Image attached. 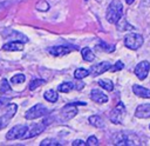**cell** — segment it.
I'll list each match as a JSON object with an SVG mask.
<instances>
[{
    "label": "cell",
    "instance_id": "cell-1",
    "mask_svg": "<svg viewBox=\"0 0 150 146\" xmlns=\"http://www.w3.org/2000/svg\"><path fill=\"white\" fill-rule=\"evenodd\" d=\"M123 14V5L120 0H112L107 8L105 18L110 24H116Z\"/></svg>",
    "mask_w": 150,
    "mask_h": 146
},
{
    "label": "cell",
    "instance_id": "cell-2",
    "mask_svg": "<svg viewBox=\"0 0 150 146\" xmlns=\"http://www.w3.org/2000/svg\"><path fill=\"white\" fill-rule=\"evenodd\" d=\"M141 141L137 139V137L129 132H120L115 135L114 144L116 145H137Z\"/></svg>",
    "mask_w": 150,
    "mask_h": 146
},
{
    "label": "cell",
    "instance_id": "cell-3",
    "mask_svg": "<svg viewBox=\"0 0 150 146\" xmlns=\"http://www.w3.org/2000/svg\"><path fill=\"white\" fill-rule=\"evenodd\" d=\"M124 45L128 48L136 51L143 45V36L138 33H128L124 36Z\"/></svg>",
    "mask_w": 150,
    "mask_h": 146
},
{
    "label": "cell",
    "instance_id": "cell-4",
    "mask_svg": "<svg viewBox=\"0 0 150 146\" xmlns=\"http://www.w3.org/2000/svg\"><path fill=\"white\" fill-rule=\"evenodd\" d=\"M16 111H18V105L12 102V104H8L6 106V112L0 117V131L8 126L11 119L15 115Z\"/></svg>",
    "mask_w": 150,
    "mask_h": 146
},
{
    "label": "cell",
    "instance_id": "cell-5",
    "mask_svg": "<svg viewBox=\"0 0 150 146\" xmlns=\"http://www.w3.org/2000/svg\"><path fill=\"white\" fill-rule=\"evenodd\" d=\"M48 113V110L45 105L42 104H36L33 107H30L26 113H25V118L27 120H33V119H38L41 118L43 115H46Z\"/></svg>",
    "mask_w": 150,
    "mask_h": 146
},
{
    "label": "cell",
    "instance_id": "cell-6",
    "mask_svg": "<svg viewBox=\"0 0 150 146\" xmlns=\"http://www.w3.org/2000/svg\"><path fill=\"white\" fill-rule=\"evenodd\" d=\"M86 102H82V101H76V102H70V104H67L64 107H62L61 110V115L63 119L66 120H69L71 118H74L79 110H77V106H84Z\"/></svg>",
    "mask_w": 150,
    "mask_h": 146
},
{
    "label": "cell",
    "instance_id": "cell-7",
    "mask_svg": "<svg viewBox=\"0 0 150 146\" xmlns=\"http://www.w3.org/2000/svg\"><path fill=\"white\" fill-rule=\"evenodd\" d=\"M125 115V107L123 102H118L115 108H112V111L110 112V120L114 124H121L123 120V117Z\"/></svg>",
    "mask_w": 150,
    "mask_h": 146
},
{
    "label": "cell",
    "instance_id": "cell-8",
    "mask_svg": "<svg viewBox=\"0 0 150 146\" xmlns=\"http://www.w3.org/2000/svg\"><path fill=\"white\" fill-rule=\"evenodd\" d=\"M28 126L25 125H16L14 127H12L7 134H6V139L7 140H15V139H22L26 131H27Z\"/></svg>",
    "mask_w": 150,
    "mask_h": 146
},
{
    "label": "cell",
    "instance_id": "cell-9",
    "mask_svg": "<svg viewBox=\"0 0 150 146\" xmlns=\"http://www.w3.org/2000/svg\"><path fill=\"white\" fill-rule=\"evenodd\" d=\"M46 125H47V124H46L45 120L41 121V122H38V124H33L32 126H29V127L27 128V131H26V133H25V135H23L22 139L33 138V137H36V135L41 134V133L45 131Z\"/></svg>",
    "mask_w": 150,
    "mask_h": 146
},
{
    "label": "cell",
    "instance_id": "cell-10",
    "mask_svg": "<svg viewBox=\"0 0 150 146\" xmlns=\"http://www.w3.org/2000/svg\"><path fill=\"white\" fill-rule=\"evenodd\" d=\"M149 69H150V62L146 61V60H143L141 62H138L135 67V74L137 75L138 79L141 80H144L146 77H148V73H149Z\"/></svg>",
    "mask_w": 150,
    "mask_h": 146
},
{
    "label": "cell",
    "instance_id": "cell-11",
    "mask_svg": "<svg viewBox=\"0 0 150 146\" xmlns=\"http://www.w3.org/2000/svg\"><path fill=\"white\" fill-rule=\"evenodd\" d=\"M25 47L23 42L20 41V40H14V41H9V42H6L4 46H2V49L6 51V52H20L22 51Z\"/></svg>",
    "mask_w": 150,
    "mask_h": 146
},
{
    "label": "cell",
    "instance_id": "cell-12",
    "mask_svg": "<svg viewBox=\"0 0 150 146\" xmlns=\"http://www.w3.org/2000/svg\"><path fill=\"white\" fill-rule=\"evenodd\" d=\"M73 48H74V47L61 45V46H55V47L48 48V52H49V54H52V55H54V57H62V55H64V54L70 53Z\"/></svg>",
    "mask_w": 150,
    "mask_h": 146
},
{
    "label": "cell",
    "instance_id": "cell-13",
    "mask_svg": "<svg viewBox=\"0 0 150 146\" xmlns=\"http://www.w3.org/2000/svg\"><path fill=\"white\" fill-rule=\"evenodd\" d=\"M90 98H91L93 101H95L97 104H104V102H108V100H109V98H108L107 94H104L101 89H96V88L91 89Z\"/></svg>",
    "mask_w": 150,
    "mask_h": 146
},
{
    "label": "cell",
    "instance_id": "cell-14",
    "mask_svg": "<svg viewBox=\"0 0 150 146\" xmlns=\"http://www.w3.org/2000/svg\"><path fill=\"white\" fill-rule=\"evenodd\" d=\"M111 66V64L109 61H102L100 64H96L94 66H91L90 68V73L93 75H98V74H102L104 73L105 71H109V67Z\"/></svg>",
    "mask_w": 150,
    "mask_h": 146
},
{
    "label": "cell",
    "instance_id": "cell-15",
    "mask_svg": "<svg viewBox=\"0 0 150 146\" xmlns=\"http://www.w3.org/2000/svg\"><path fill=\"white\" fill-rule=\"evenodd\" d=\"M135 117L136 118H142V119L150 118V104L138 105L136 111H135Z\"/></svg>",
    "mask_w": 150,
    "mask_h": 146
},
{
    "label": "cell",
    "instance_id": "cell-16",
    "mask_svg": "<svg viewBox=\"0 0 150 146\" xmlns=\"http://www.w3.org/2000/svg\"><path fill=\"white\" fill-rule=\"evenodd\" d=\"M132 92L141 97V98H150V89L143 87V86H139V85H132Z\"/></svg>",
    "mask_w": 150,
    "mask_h": 146
},
{
    "label": "cell",
    "instance_id": "cell-17",
    "mask_svg": "<svg viewBox=\"0 0 150 146\" xmlns=\"http://www.w3.org/2000/svg\"><path fill=\"white\" fill-rule=\"evenodd\" d=\"M43 98L49 102H56L59 99V94L55 89H47L43 93Z\"/></svg>",
    "mask_w": 150,
    "mask_h": 146
},
{
    "label": "cell",
    "instance_id": "cell-18",
    "mask_svg": "<svg viewBox=\"0 0 150 146\" xmlns=\"http://www.w3.org/2000/svg\"><path fill=\"white\" fill-rule=\"evenodd\" d=\"M4 36L7 38V39H18V40H20V41H22V42L28 40V38H27L26 35H23V34L16 32V31H11V33H8V34L5 33Z\"/></svg>",
    "mask_w": 150,
    "mask_h": 146
},
{
    "label": "cell",
    "instance_id": "cell-19",
    "mask_svg": "<svg viewBox=\"0 0 150 146\" xmlns=\"http://www.w3.org/2000/svg\"><path fill=\"white\" fill-rule=\"evenodd\" d=\"M89 122L93 126L97 127V128H101V127L104 126V121H103V119L100 115H91V117H89Z\"/></svg>",
    "mask_w": 150,
    "mask_h": 146
},
{
    "label": "cell",
    "instance_id": "cell-20",
    "mask_svg": "<svg viewBox=\"0 0 150 146\" xmlns=\"http://www.w3.org/2000/svg\"><path fill=\"white\" fill-rule=\"evenodd\" d=\"M81 54H82V58L86 60V61H93L95 59V54L94 52L89 48V47H84L82 51H81Z\"/></svg>",
    "mask_w": 150,
    "mask_h": 146
},
{
    "label": "cell",
    "instance_id": "cell-21",
    "mask_svg": "<svg viewBox=\"0 0 150 146\" xmlns=\"http://www.w3.org/2000/svg\"><path fill=\"white\" fill-rule=\"evenodd\" d=\"M89 74H90V71H89V69H86V68H77V69H75V72H74V77H75V79H77V80H81V79L88 77Z\"/></svg>",
    "mask_w": 150,
    "mask_h": 146
},
{
    "label": "cell",
    "instance_id": "cell-22",
    "mask_svg": "<svg viewBox=\"0 0 150 146\" xmlns=\"http://www.w3.org/2000/svg\"><path fill=\"white\" fill-rule=\"evenodd\" d=\"M73 88H74V84H73V82H69V81H64V82L60 84L59 87H57V89H59L60 92H62V93H68V92H70Z\"/></svg>",
    "mask_w": 150,
    "mask_h": 146
},
{
    "label": "cell",
    "instance_id": "cell-23",
    "mask_svg": "<svg viewBox=\"0 0 150 146\" xmlns=\"http://www.w3.org/2000/svg\"><path fill=\"white\" fill-rule=\"evenodd\" d=\"M97 84H98L101 87H103L104 89H107V91H112V88H114V84H112V81L109 80V79H102V80H98Z\"/></svg>",
    "mask_w": 150,
    "mask_h": 146
},
{
    "label": "cell",
    "instance_id": "cell-24",
    "mask_svg": "<svg viewBox=\"0 0 150 146\" xmlns=\"http://www.w3.org/2000/svg\"><path fill=\"white\" fill-rule=\"evenodd\" d=\"M9 92H11V86H9L8 80L2 79L0 81V93L1 94H6V93H9Z\"/></svg>",
    "mask_w": 150,
    "mask_h": 146
},
{
    "label": "cell",
    "instance_id": "cell-25",
    "mask_svg": "<svg viewBox=\"0 0 150 146\" xmlns=\"http://www.w3.org/2000/svg\"><path fill=\"white\" fill-rule=\"evenodd\" d=\"M25 80H26V77L23 75V74H15V75H13L12 77V79H11V84L12 85H19V84H22V82H25Z\"/></svg>",
    "mask_w": 150,
    "mask_h": 146
},
{
    "label": "cell",
    "instance_id": "cell-26",
    "mask_svg": "<svg viewBox=\"0 0 150 146\" xmlns=\"http://www.w3.org/2000/svg\"><path fill=\"white\" fill-rule=\"evenodd\" d=\"M35 8H36L38 11L46 12V11H48V9H49V4H48L46 0H40V1H38V2H36Z\"/></svg>",
    "mask_w": 150,
    "mask_h": 146
},
{
    "label": "cell",
    "instance_id": "cell-27",
    "mask_svg": "<svg viewBox=\"0 0 150 146\" xmlns=\"http://www.w3.org/2000/svg\"><path fill=\"white\" fill-rule=\"evenodd\" d=\"M45 82H46V81L42 80V79H33V80L29 82V89H30V91H34L35 88H38L39 86L43 85Z\"/></svg>",
    "mask_w": 150,
    "mask_h": 146
},
{
    "label": "cell",
    "instance_id": "cell-28",
    "mask_svg": "<svg viewBox=\"0 0 150 146\" xmlns=\"http://www.w3.org/2000/svg\"><path fill=\"white\" fill-rule=\"evenodd\" d=\"M124 67V64L121 61V60H117L114 65H111L109 67V71L110 72H117V71H122V68Z\"/></svg>",
    "mask_w": 150,
    "mask_h": 146
},
{
    "label": "cell",
    "instance_id": "cell-29",
    "mask_svg": "<svg viewBox=\"0 0 150 146\" xmlns=\"http://www.w3.org/2000/svg\"><path fill=\"white\" fill-rule=\"evenodd\" d=\"M100 46L104 49V52H107V53H111V52H114L115 51V45H108V44H105L104 41H101L100 42Z\"/></svg>",
    "mask_w": 150,
    "mask_h": 146
},
{
    "label": "cell",
    "instance_id": "cell-30",
    "mask_svg": "<svg viewBox=\"0 0 150 146\" xmlns=\"http://www.w3.org/2000/svg\"><path fill=\"white\" fill-rule=\"evenodd\" d=\"M121 19H122V18H121ZM121 19H120V21H121V22H122L123 25H121L120 22H116V25H117V29H118V31H124L125 28H129V29H131V28H134L132 26H130V25H128V22H127L125 20H121Z\"/></svg>",
    "mask_w": 150,
    "mask_h": 146
},
{
    "label": "cell",
    "instance_id": "cell-31",
    "mask_svg": "<svg viewBox=\"0 0 150 146\" xmlns=\"http://www.w3.org/2000/svg\"><path fill=\"white\" fill-rule=\"evenodd\" d=\"M40 144H41V146H43V145H60V142L53 138H47V139L42 140Z\"/></svg>",
    "mask_w": 150,
    "mask_h": 146
},
{
    "label": "cell",
    "instance_id": "cell-32",
    "mask_svg": "<svg viewBox=\"0 0 150 146\" xmlns=\"http://www.w3.org/2000/svg\"><path fill=\"white\" fill-rule=\"evenodd\" d=\"M97 144H98V140L95 135H90L86 141V145H89V146H96Z\"/></svg>",
    "mask_w": 150,
    "mask_h": 146
},
{
    "label": "cell",
    "instance_id": "cell-33",
    "mask_svg": "<svg viewBox=\"0 0 150 146\" xmlns=\"http://www.w3.org/2000/svg\"><path fill=\"white\" fill-rule=\"evenodd\" d=\"M71 144H73L74 146H77V145H80V146H84V145H86V141H83V140H81V139H76V140H74Z\"/></svg>",
    "mask_w": 150,
    "mask_h": 146
},
{
    "label": "cell",
    "instance_id": "cell-34",
    "mask_svg": "<svg viewBox=\"0 0 150 146\" xmlns=\"http://www.w3.org/2000/svg\"><path fill=\"white\" fill-rule=\"evenodd\" d=\"M125 1H127V4H128V5H131V4H132L135 0H125Z\"/></svg>",
    "mask_w": 150,
    "mask_h": 146
},
{
    "label": "cell",
    "instance_id": "cell-35",
    "mask_svg": "<svg viewBox=\"0 0 150 146\" xmlns=\"http://www.w3.org/2000/svg\"><path fill=\"white\" fill-rule=\"evenodd\" d=\"M149 128H150V125H149Z\"/></svg>",
    "mask_w": 150,
    "mask_h": 146
}]
</instances>
